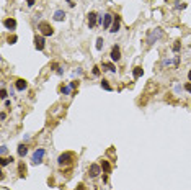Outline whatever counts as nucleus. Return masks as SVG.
<instances>
[{
	"label": "nucleus",
	"mask_w": 191,
	"mask_h": 190,
	"mask_svg": "<svg viewBox=\"0 0 191 190\" xmlns=\"http://www.w3.org/2000/svg\"><path fill=\"white\" fill-rule=\"evenodd\" d=\"M163 36V31H162V28H155V30H150L149 31V35H147V44L150 46V44H154V43H157L160 38Z\"/></svg>",
	"instance_id": "nucleus-1"
},
{
	"label": "nucleus",
	"mask_w": 191,
	"mask_h": 190,
	"mask_svg": "<svg viewBox=\"0 0 191 190\" xmlns=\"http://www.w3.org/2000/svg\"><path fill=\"white\" fill-rule=\"evenodd\" d=\"M72 161H74V154L72 152H62V154L57 157V164L60 167H65V165H70Z\"/></svg>",
	"instance_id": "nucleus-2"
},
{
	"label": "nucleus",
	"mask_w": 191,
	"mask_h": 190,
	"mask_svg": "<svg viewBox=\"0 0 191 190\" xmlns=\"http://www.w3.org/2000/svg\"><path fill=\"white\" fill-rule=\"evenodd\" d=\"M38 30L39 33H41L42 36H52L54 35V28L49 25V23H46V21H41L38 25Z\"/></svg>",
	"instance_id": "nucleus-3"
},
{
	"label": "nucleus",
	"mask_w": 191,
	"mask_h": 190,
	"mask_svg": "<svg viewBox=\"0 0 191 190\" xmlns=\"http://www.w3.org/2000/svg\"><path fill=\"white\" fill-rule=\"evenodd\" d=\"M44 156H46V149H44V148H38L34 152H33V156H31L33 164H41L42 159H44Z\"/></svg>",
	"instance_id": "nucleus-4"
},
{
	"label": "nucleus",
	"mask_w": 191,
	"mask_h": 190,
	"mask_svg": "<svg viewBox=\"0 0 191 190\" xmlns=\"http://www.w3.org/2000/svg\"><path fill=\"white\" fill-rule=\"evenodd\" d=\"M44 46H46V39H44V36L39 35V36H34V48L38 51H42L44 49Z\"/></svg>",
	"instance_id": "nucleus-5"
},
{
	"label": "nucleus",
	"mask_w": 191,
	"mask_h": 190,
	"mask_svg": "<svg viewBox=\"0 0 191 190\" xmlns=\"http://www.w3.org/2000/svg\"><path fill=\"white\" fill-rule=\"evenodd\" d=\"M100 174H101V165L98 164H92L88 169V175L92 177V179H95V177H98Z\"/></svg>",
	"instance_id": "nucleus-6"
},
{
	"label": "nucleus",
	"mask_w": 191,
	"mask_h": 190,
	"mask_svg": "<svg viewBox=\"0 0 191 190\" xmlns=\"http://www.w3.org/2000/svg\"><path fill=\"white\" fill-rule=\"evenodd\" d=\"M113 20H114V15L105 13V15H103V28H105V30L111 28V25H113Z\"/></svg>",
	"instance_id": "nucleus-7"
},
{
	"label": "nucleus",
	"mask_w": 191,
	"mask_h": 190,
	"mask_svg": "<svg viewBox=\"0 0 191 190\" xmlns=\"http://www.w3.org/2000/svg\"><path fill=\"white\" fill-rule=\"evenodd\" d=\"M15 88H17L18 92H25L26 88H28V82H26L25 79H17V80H15Z\"/></svg>",
	"instance_id": "nucleus-8"
},
{
	"label": "nucleus",
	"mask_w": 191,
	"mask_h": 190,
	"mask_svg": "<svg viewBox=\"0 0 191 190\" xmlns=\"http://www.w3.org/2000/svg\"><path fill=\"white\" fill-rule=\"evenodd\" d=\"M96 23H98V13H95V12H90L88 13V28H95Z\"/></svg>",
	"instance_id": "nucleus-9"
},
{
	"label": "nucleus",
	"mask_w": 191,
	"mask_h": 190,
	"mask_svg": "<svg viewBox=\"0 0 191 190\" xmlns=\"http://www.w3.org/2000/svg\"><path fill=\"white\" fill-rule=\"evenodd\" d=\"M110 57H111V61H114V62H118V61L121 59V49H119V46H113V49H111V53H110Z\"/></svg>",
	"instance_id": "nucleus-10"
},
{
	"label": "nucleus",
	"mask_w": 191,
	"mask_h": 190,
	"mask_svg": "<svg viewBox=\"0 0 191 190\" xmlns=\"http://www.w3.org/2000/svg\"><path fill=\"white\" fill-rule=\"evenodd\" d=\"M119 26H121V17H119V15H116L114 20H113V25H111L110 31L111 33H118V31H119Z\"/></svg>",
	"instance_id": "nucleus-11"
},
{
	"label": "nucleus",
	"mask_w": 191,
	"mask_h": 190,
	"mask_svg": "<svg viewBox=\"0 0 191 190\" xmlns=\"http://www.w3.org/2000/svg\"><path fill=\"white\" fill-rule=\"evenodd\" d=\"M4 26L7 30H11V31H13V30L17 28V20H15V18H7V20H4Z\"/></svg>",
	"instance_id": "nucleus-12"
},
{
	"label": "nucleus",
	"mask_w": 191,
	"mask_h": 190,
	"mask_svg": "<svg viewBox=\"0 0 191 190\" xmlns=\"http://www.w3.org/2000/svg\"><path fill=\"white\" fill-rule=\"evenodd\" d=\"M54 20L56 21H64L65 20V12L64 10H56L54 12Z\"/></svg>",
	"instance_id": "nucleus-13"
},
{
	"label": "nucleus",
	"mask_w": 191,
	"mask_h": 190,
	"mask_svg": "<svg viewBox=\"0 0 191 190\" xmlns=\"http://www.w3.org/2000/svg\"><path fill=\"white\" fill-rule=\"evenodd\" d=\"M26 154H28V146H26V144H20V146H18V156H20V157H25Z\"/></svg>",
	"instance_id": "nucleus-14"
},
{
	"label": "nucleus",
	"mask_w": 191,
	"mask_h": 190,
	"mask_svg": "<svg viewBox=\"0 0 191 190\" xmlns=\"http://www.w3.org/2000/svg\"><path fill=\"white\" fill-rule=\"evenodd\" d=\"M142 74H144V69H142V67H134V69H132V77L134 79H139V77H142Z\"/></svg>",
	"instance_id": "nucleus-15"
},
{
	"label": "nucleus",
	"mask_w": 191,
	"mask_h": 190,
	"mask_svg": "<svg viewBox=\"0 0 191 190\" xmlns=\"http://www.w3.org/2000/svg\"><path fill=\"white\" fill-rule=\"evenodd\" d=\"M101 169H103V172H105V174H110V172H111V165H110V162L103 159V161H101Z\"/></svg>",
	"instance_id": "nucleus-16"
},
{
	"label": "nucleus",
	"mask_w": 191,
	"mask_h": 190,
	"mask_svg": "<svg viewBox=\"0 0 191 190\" xmlns=\"http://www.w3.org/2000/svg\"><path fill=\"white\" fill-rule=\"evenodd\" d=\"M101 67L106 69V70H110V72H116V67H114V64H111V62H103Z\"/></svg>",
	"instance_id": "nucleus-17"
},
{
	"label": "nucleus",
	"mask_w": 191,
	"mask_h": 190,
	"mask_svg": "<svg viewBox=\"0 0 191 190\" xmlns=\"http://www.w3.org/2000/svg\"><path fill=\"white\" fill-rule=\"evenodd\" d=\"M10 162H13V157H11V156H10V157H2V159H0V165H2V167L8 165Z\"/></svg>",
	"instance_id": "nucleus-18"
},
{
	"label": "nucleus",
	"mask_w": 191,
	"mask_h": 190,
	"mask_svg": "<svg viewBox=\"0 0 191 190\" xmlns=\"http://www.w3.org/2000/svg\"><path fill=\"white\" fill-rule=\"evenodd\" d=\"M18 170H20V177H25V175H26V165L23 164V162H20V165H18Z\"/></svg>",
	"instance_id": "nucleus-19"
},
{
	"label": "nucleus",
	"mask_w": 191,
	"mask_h": 190,
	"mask_svg": "<svg viewBox=\"0 0 191 190\" xmlns=\"http://www.w3.org/2000/svg\"><path fill=\"white\" fill-rule=\"evenodd\" d=\"M101 88H105L106 92H111V90H113V87L108 84V80H101Z\"/></svg>",
	"instance_id": "nucleus-20"
},
{
	"label": "nucleus",
	"mask_w": 191,
	"mask_h": 190,
	"mask_svg": "<svg viewBox=\"0 0 191 190\" xmlns=\"http://www.w3.org/2000/svg\"><path fill=\"white\" fill-rule=\"evenodd\" d=\"M103 46H105V41H103V38H98V39H96V49L101 51V49H103Z\"/></svg>",
	"instance_id": "nucleus-21"
},
{
	"label": "nucleus",
	"mask_w": 191,
	"mask_h": 190,
	"mask_svg": "<svg viewBox=\"0 0 191 190\" xmlns=\"http://www.w3.org/2000/svg\"><path fill=\"white\" fill-rule=\"evenodd\" d=\"M7 97H8L7 88H5V87H2V90H0V99H2V100H7Z\"/></svg>",
	"instance_id": "nucleus-22"
},
{
	"label": "nucleus",
	"mask_w": 191,
	"mask_h": 190,
	"mask_svg": "<svg viewBox=\"0 0 191 190\" xmlns=\"http://www.w3.org/2000/svg\"><path fill=\"white\" fill-rule=\"evenodd\" d=\"M175 8H178V10H183V8H186V4H183V2H175Z\"/></svg>",
	"instance_id": "nucleus-23"
},
{
	"label": "nucleus",
	"mask_w": 191,
	"mask_h": 190,
	"mask_svg": "<svg viewBox=\"0 0 191 190\" xmlns=\"http://www.w3.org/2000/svg\"><path fill=\"white\" fill-rule=\"evenodd\" d=\"M70 90H72L70 87H60V92H62L64 95H69V94H70Z\"/></svg>",
	"instance_id": "nucleus-24"
},
{
	"label": "nucleus",
	"mask_w": 191,
	"mask_h": 190,
	"mask_svg": "<svg viewBox=\"0 0 191 190\" xmlns=\"http://www.w3.org/2000/svg\"><path fill=\"white\" fill-rule=\"evenodd\" d=\"M180 46H181L180 41H175V44H173V51H175V53H178V51H180Z\"/></svg>",
	"instance_id": "nucleus-25"
},
{
	"label": "nucleus",
	"mask_w": 191,
	"mask_h": 190,
	"mask_svg": "<svg viewBox=\"0 0 191 190\" xmlns=\"http://www.w3.org/2000/svg\"><path fill=\"white\" fill-rule=\"evenodd\" d=\"M17 39H18V38H17V36H15V35H13V36H8V43H10V44H13V43H17Z\"/></svg>",
	"instance_id": "nucleus-26"
},
{
	"label": "nucleus",
	"mask_w": 191,
	"mask_h": 190,
	"mask_svg": "<svg viewBox=\"0 0 191 190\" xmlns=\"http://www.w3.org/2000/svg\"><path fill=\"white\" fill-rule=\"evenodd\" d=\"M0 154H2V157H5V154H7V146H2V149H0Z\"/></svg>",
	"instance_id": "nucleus-27"
},
{
	"label": "nucleus",
	"mask_w": 191,
	"mask_h": 190,
	"mask_svg": "<svg viewBox=\"0 0 191 190\" xmlns=\"http://www.w3.org/2000/svg\"><path fill=\"white\" fill-rule=\"evenodd\" d=\"M93 75H100V67L98 66L93 67Z\"/></svg>",
	"instance_id": "nucleus-28"
},
{
	"label": "nucleus",
	"mask_w": 191,
	"mask_h": 190,
	"mask_svg": "<svg viewBox=\"0 0 191 190\" xmlns=\"http://www.w3.org/2000/svg\"><path fill=\"white\" fill-rule=\"evenodd\" d=\"M34 4H36V0H26V5H28L29 8H31L33 5H34Z\"/></svg>",
	"instance_id": "nucleus-29"
},
{
	"label": "nucleus",
	"mask_w": 191,
	"mask_h": 190,
	"mask_svg": "<svg viewBox=\"0 0 191 190\" xmlns=\"http://www.w3.org/2000/svg\"><path fill=\"white\" fill-rule=\"evenodd\" d=\"M69 87H70V88H77L78 87V82H75V80L70 82V85H69Z\"/></svg>",
	"instance_id": "nucleus-30"
},
{
	"label": "nucleus",
	"mask_w": 191,
	"mask_h": 190,
	"mask_svg": "<svg viewBox=\"0 0 191 190\" xmlns=\"http://www.w3.org/2000/svg\"><path fill=\"white\" fill-rule=\"evenodd\" d=\"M185 90H186V92H190V94H191V82H188V84L185 85Z\"/></svg>",
	"instance_id": "nucleus-31"
},
{
	"label": "nucleus",
	"mask_w": 191,
	"mask_h": 190,
	"mask_svg": "<svg viewBox=\"0 0 191 190\" xmlns=\"http://www.w3.org/2000/svg\"><path fill=\"white\" fill-rule=\"evenodd\" d=\"M0 118H2V120H5V118H7V113L2 112V113H0Z\"/></svg>",
	"instance_id": "nucleus-32"
},
{
	"label": "nucleus",
	"mask_w": 191,
	"mask_h": 190,
	"mask_svg": "<svg viewBox=\"0 0 191 190\" xmlns=\"http://www.w3.org/2000/svg\"><path fill=\"white\" fill-rule=\"evenodd\" d=\"M69 2V5H70V7H75V0H67Z\"/></svg>",
	"instance_id": "nucleus-33"
},
{
	"label": "nucleus",
	"mask_w": 191,
	"mask_h": 190,
	"mask_svg": "<svg viewBox=\"0 0 191 190\" xmlns=\"http://www.w3.org/2000/svg\"><path fill=\"white\" fill-rule=\"evenodd\" d=\"M188 79H190V80H191V70H190V72H188Z\"/></svg>",
	"instance_id": "nucleus-34"
}]
</instances>
